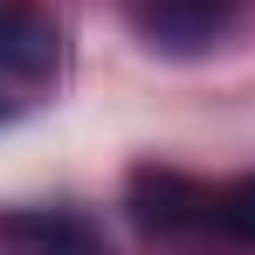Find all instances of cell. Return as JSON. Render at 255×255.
Instances as JSON below:
<instances>
[{
    "label": "cell",
    "mask_w": 255,
    "mask_h": 255,
    "mask_svg": "<svg viewBox=\"0 0 255 255\" xmlns=\"http://www.w3.org/2000/svg\"><path fill=\"white\" fill-rule=\"evenodd\" d=\"M131 221L152 242H207V179L179 166H138L131 172Z\"/></svg>",
    "instance_id": "3957f363"
},
{
    "label": "cell",
    "mask_w": 255,
    "mask_h": 255,
    "mask_svg": "<svg viewBox=\"0 0 255 255\" xmlns=\"http://www.w3.org/2000/svg\"><path fill=\"white\" fill-rule=\"evenodd\" d=\"M62 69H69L62 21L35 0H0V125L35 118L62 90Z\"/></svg>",
    "instance_id": "6da1fadb"
},
{
    "label": "cell",
    "mask_w": 255,
    "mask_h": 255,
    "mask_svg": "<svg viewBox=\"0 0 255 255\" xmlns=\"http://www.w3.org/2000/svg\"><path fill=\"white\" fill-rule=\"evenodd\" d=\"M0 255H14V249H7V235H0Z\"/></svg>",
    "instance_id": "8992f818"
},
{
    "label": "cell",
    "mask_w": 255,
    "mask_h": 255,
    "mask_svg": "<svg viewBox=\"0 0 255 255\" xmlns=\"http://www.w3.org/2000/svg\"><path fill=\"white\" fill-rule=\"evenodd\" d=\"M249 14H255V0H125L131 35L152 55H207Z\"/></svg>",
    "instance_id": "7a4b0ae2"
},
{
    "label": "cell",
    "mask_w": 255,
    "mask_h": 255,
    "mask_svg": "<svg viewBox=\"0 0 255 255\" xmlns=\"http://www.w3.org/2000/svg\"><path fill=\"white\" fill-rule=\"evenodd\" d=\"M207 242L255 255V172L242 179H207Z\"/></svg>",
    "instance_id": "5b68a950"
},
{
    "label": "cell",
    "mask_w": 255,
    "mask_h": 255,
    "mask_svg": "<svg viewBox=\"0 0 255 255\" xmlns=\"http://www.w3.org/2000/svg\"><path fill=\"white\" fill-rule=\"evenodd\" d=\"M0 235L14 255H104L83 214H0Z\"/></svg>",
    "instance_id": "277c9868"
}]
</instances>
